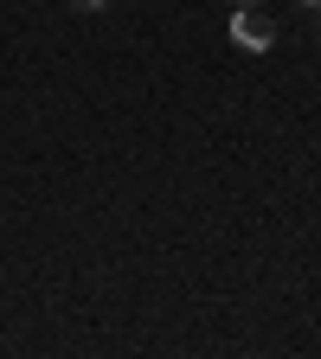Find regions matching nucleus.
Returning a JSON list of instances; mask_svg holds the SVG:
<instances>
[{
  "label": "nucleus",
  "mask_w": 321,
  "mask_h": 359,
  "mask_svg": "<svg viewBox=\"0 0 321 359\" xmlns=\"http://www.w3.org/2000/svg\"><path fill=\"white\" fill-rule=\"evenodd\" d=\"M71 7H84V13H97V7H110V0H71Z\"/></svg>",
  "instance_id": "obj_2"
},
{
  "label": "nucleus",
  "mask_w": 321,
  "mask_h": 359,
  "mask_svg": "<svg viewBox=\"0 0 321 359\" xmlns=\"http://www.w3.org/2000/svg\"><path fill=\"white\" fill-rule=\"evenodd\" d=\"M302 7H321V0H302Z\"/></svg>",
  "instance_id": "obj_4"
},
{
  "label": "nucleus",
  "mask_w": 321,
  "mask_h": 359,
  "mask_svg": "<svg viewBox=\"0 0 321 359\" xmlns=\"http://www.w3.org/2000/svg\"><path fill=\"white\" fill-rule=\"evenodd\" d=\"M232 39L244 45V52H270V45H277V20H270L263 7H238L232 13Z\"/></svg>",
  "instance_id": "obj_1"
},
{
  "label": "nucleus",
  "mask_w": 321,
  "mask_h": 359,
  "mask_svg": "<svg viewBox=\"0 0 321 359\" xmlns=\"http://www.w3.org/2000/svg\"><path fill=\"white\" fill-rule=\"evenodd\" d=\"M232 7H257V0H232Z\"/></svg>",
  "instance_id": "obj_3"
}]
</instances>
